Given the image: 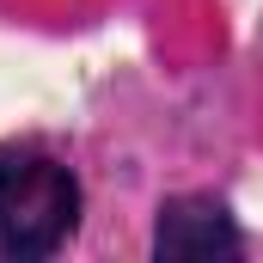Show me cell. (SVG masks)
Here are the masks:
<instances>
[{"label":"cell","mask_w":263,"mask_h":263,"mask_svg":"<svg viewBox=\"0 0 263 263\" xmlns=\"http://www.w3.org/2000/svg\"><path fill=\"white\" fill-rule=\"evenodd\" d=\"M80 220V184L55 159H0V257H49Z\"/></svg>","instance_id":"cell-1"},{"label":"cell","mask_w":263,"mask_h":263,"mask_svg":"<svg viewBox=\"0 0 263 263\" xmlns=\"http://www.w3.org/2000/svg\"><path fill=\"white\" fill-rule=\"evenodd\" d=\"M159 257H239V227L214 196H178L159 208Z\"/></svg>","instance_id":"cell-2"}]
</instances>
